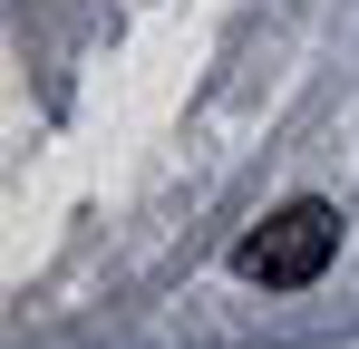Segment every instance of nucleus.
Returning <instances> with one entry per match:
<instances>
[{"label":"nucleus","instance_id":"1","mask_svg":"<svg viewBox=\"0 0 359 349\" xmlns=\"http://www.w3.org/2000/svg\"><path fill=\"white\" fill-rule=\"evenodd\" d=\"M330 262H340V204H320V194H292L282 214H262L233 242V272L252 291H311Z\"/></svg>","mask_w":359,"mask_h":349}]
</instances>
